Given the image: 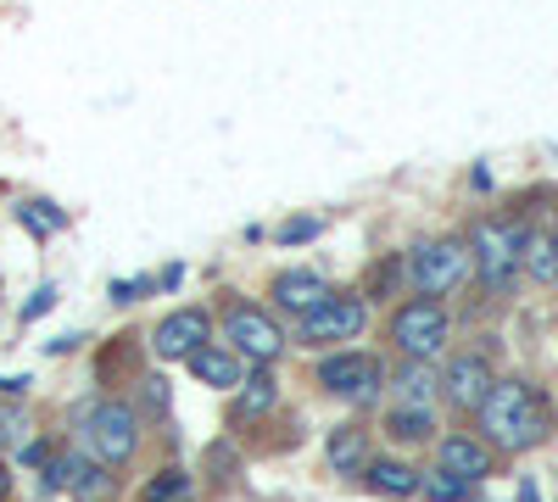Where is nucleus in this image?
<instances>
[{
  "instance_id": "9",
  "label": "nucleus",
  "mask_w": 558,
  "mask_h": 502,
  "mask_svg": "<svg viewBox=\"0 0 558 502\" xmlns=\"http://www.w3.org/2000/svg\"><path fill=\"white\" fill-rule=\"evenodd\" d=\"M207 341H213V313L207 307H179V313H168L162 325L151 330V352L162 363H184L191 352H202Z\"/></svg>"
},
{
  "instance_id": "2",
  "label": "nucleus",
  "mask_w": 558,
  "mask_h": 502,
  "mask_svg": "<svg viewBox=\"0 0 558 502\" xmlns=\"http://www.w3.org/2000/svg\"><path fill=\"white\" fill-rule=\"evenodd\" d=\"M470 262H475V280L486 296H508L520 280V246H525V230L514 218H497V212H481L470 223Z\"/></svg>"
},
{
  "instance_id": "21",
  "label": "nucleus",
  "mask_w": 558,
  "mask_h": 502,
  "mask_svg": "<svg viewBox=\"0 0 558 502\" xmlns=\"http://www.w3.org/2000/svg\"><path fill=\"white\" fill-rule=\"evenodd\" d=\"M140 502H196L191 469H157L146 486H140Z\"/></svg>"
},
{
  "instance_id": "31",
  "label": "nucleus",
  "mask_w": 558,
  "mask_h": 502,
  "mask_svg": "<svg viewBox=\"0 0 558 502\" xmlns=\"http://www.w3.org/2000/svg\"><path fill=\"white\" fill-rule=\"evenodd\" d=\"M23 391H28V380H23V375H12V380H0V396H12V402H17Z\"/></svg>"
},
{
  "instance_id": "11",
  "label": "nucleus",
  "mask_w": 558,
  "mask_h": 502,
  "mask_svg": "<svg viewBox=\"0 0 558 502\" xmlns=\"http://www.w3.org/2000/svg\"><path fill=\"white\" fill-rule=\"evenodd\" d=\"M436 469L481 486L486 475H497V452L475 430H452V436H436Z\"/></svg>"
},
{
  "instance_id": "20",
  "label": "nucleus",
  "mask_w": 558,
  "mask_h": 502,
  "mask_svg": "<svg viewBox=\"0 0 558 502\" xmlns=\"http://www.w3.org/2000/svg\"><path fill=\"white\" fill-rule=\"evenodd\" d=\"M520 273H531L536 285H558V246H553V235H531V230H525Z\"/></svg>"
},
{
  "instance_id": "24",
  "label": "nucleus",
  "mask_w": 558,
  "mask_h": 502,
  "mask_svg": "<svg viewBox=\"0 0 558 502\" xmlns=\"http://www.w3.org/2000/svg\"><path fill=\"white\" fill-rule=\"evenodd\" d=\"M168 407H173V391H168V380H162V375H146V380H140V407H134V414L168 419Z\"/></svg>"
},
{
  "instance_id": "27",
  "label": "nucleus",
  "mask_w": 558,
  "mask_h": 502,
  "mask_svg": "<svg viewBox=\"0 0 558 502\" xmlns=\"http://www.w3.org/2000/svg\"><path fill=\"white\" fill-rule=\"evenodd\" d=\"M318 230H324V218H291V223L274 230V241L279 246H302V241H318Z\"/></svg>"
},
{
  "instance_id": "25",
  "label": "nucleus",
  "mask_w": 558,
  "mask_h": 502,
  "mask_svg": "<svg viewBox=\"0 0 558 502\" xmlns=\"http://www.w3.org/2000/svg\"><path fill=\"white\" fill-rule=\"evenodd\" d=\"M17 218L28 223L34 235H57V230H68V218H62V212H57L51 201H28V207H23Z\"/></svg>"
},
{
  "instance_id": "29",
  "label": "nucleus",
  "mask_w": 558,
  "mask_h": 502,
  "mask_svg": "<svg viewBox=\"0 0 558 502\" xmlns=\"http://www.w3.org/2000/svg\"><path fill=\"white\" fill-rule=\"evenodd\" d=\"M51 307H57V285H39V291L23 302V325H34V318H39V313H51Z\"/></svg>"
},
{
  "instance_id": "33",
  "label": "nucleus",
  "mask_w": 558,
  "mask_h": 502,
  "mask_svg": "<svg viewBox=\"0 0 558 502\" xmlns=\"http://www.w3.org/2000/svg\"><path fill=\"white\" fill-rule=\"evenodd\" d=\"M553 246H558V218H553Z\"/></svg>"
},
{
  "instance_id": "1",
  "label": "nucleus",
  "mask_w": 558,
  "mask_h": 502,
  "mask_svg": "<svg viewBox=\"0 0 558 502\" xmlns=\"http://www.w3.org/2000/svg\"><path fill=\"white\" fill-rule=\"evenodd\" d=\"M475 436L492 446V452H531V446H542L547 441V430H553V407H547V396L531 385V380H492V391H486V402L475 407Z\"/></svg>"
},
{
  "instance_id": "30",
  "label": "nucleus",
  "mask_w": 558,
  "mask_h": 502,
  "mask_svg": "<svg viewBox=\"0 0 558 502\" xmlns=\"http://www.w3.org/2000/svg\"><path fill=\"white\" fill-rule=\"evenodd\" d=\"M157 291V280H118L112 285V302H140V296H151Z\"/></svg>"
},
{
  "instance_id": "28",
  "label": "nucleus",
  "mask_w": 558,
  "mask_h": 502,
  "mask_svg": "<svg viewBox=\"0 0 558 502\" xmlns=\"http://www.w3.org/2000/svg\"><path fill=\"white\" fill-rule=\"evenodd\" d=\"M73 497H78V502H107V497H112V475H101L96 464H89V469L78 475V486H73Z\"/></svg>"
},
{
  "instance_id": "4",
  "label": "nucleus",
  "mask_w": 558,
  "mask_h": 502,
  "mask_svg": "<svg viewBox=\"0 0 558 502\" xmlns=\"http://www.w3.org/2000/svg\"><path fill=\"white\" fill-rule=\"evenodd\" d=\"M391 346L413 363H436L452 341V318H447V302L436 296H408L397 313H391V325H386Z\"/></svg>"
},
{
  "instance_id": "15",
  "label": "nucleus",
  "mask_w": 558,
  "mask_h": 502,
  "mask_svg": "<svg viewBox=\"0 0 558 502\" xmlns=\"http://www.w3.org/2000/svg\"><path fill=\"white\" fill-rule=\"evenodd\" d=\"M418 475L413 464H402V458H368L363 464V486L368 491H380V497H391V502H408V497H418Z\"/></svg>"
},
{
  "instance_id": "18",
  "label": "nucleus",
  "mask_w": 558,
  "mask_h": 502,
  "mask_svg": "<svg viewBox=\"0 0 558 502\" xmlns=\"http://www.w3.org/2000/svg\"><path fill=\"white\" fill-rule=\"evenodd\" d=\"M397 446H425V441H436V414H430V407H391V414H386V425H380Z\"/></svg>"
},
{
  "instance_id": "6",
  "label": "nucleus",
  "mask_w": 558,
  "mask_h": 502,
  "mask_svg": "<svg viewBox=\"0 0 558 502\" xmlns=\"http://www.w3.org/2000/svg\"><path fill=\"white\" fill-rule=\"evenodd\" d=\"M313 380H318V391H330V396H347V402L368 407V402L386 391V363L368 357V352H336V357L318 363Z\"/></svg>"
},
{
  "instance_id": "3",
  "label": "nucleus",
  "mask_w": 558,
  "mask_h": 502,
  "mask_svg": "<svg viewBox=\"0 0 558 502\" xmlns=\"http://www.w3.org/2000/svg\"><path fill=\"white\" fill-rule=\"evenodd\" d=\"M408 257V285L413 296H452L475 280V262H470V241L463 235H436V241H418Z\"/></svg>"
},
{
  "instance_id": "22",
  "label": "nucleus",
  "mask_w": 558,
  "mask_h": 502,
  "mask_svg": "<svg viewBox=\"0 0 558 502\" xmlns=\"http://www.w3.org/2000/svg\"><path fill=\"white\" fill-rule=\"evenodd\" d=\"M418 497H425V502H470L475 486L458 480V475H447V469H430L425 480H418Z\"/></svg>"
},
{
  "instance_id": "13",
  "label": "nucleus",
  "mask_w": 558,
  "mask_h": 502,
  "mask_svg": "<svg viewBox=\"0 0 558 502\" xmlns=\"http://www.w3.org/2000/svg\"><path fill=\"white\" fill-rule=\"evenodd\" d=\"M184 363H191V375H196L202 385H213V391H235V385L246 380V357L229 352L223 341H207L202 352H191Z\"/></svg>"
},
{
  "instance_id": "32",
  "label": "nucleus",
  "mask_w": 558,
  "mask_h": 502,
  "mask_svg": "<svg viewBox=\"0 0 558 502\" xmlns=\"http://www.w3.org/2000/svg\"><path fill=\"white\" fill-rule=\"evenodd\" d=\"M7 497H12V469L0 464V502H7Z\"/></svg>"
},
{
  "instance_id": "12",
  "label": "nucleus",
  "mask_w": 558,
  "mask_h": 502,
  "mask_svg": "<svg viewBox=\"0 0 558 502\" xmlns=\"http://www.w3.org/2000/svg\"><path fill=\"white\" fill-rule=\"evenodd\" d=\"M268 296H274V307H279V313L307 318L313 307H324L336 291H330V280H324V273H313V268H286V273H274Z\"/></svg>"
},
{
  "instance_id": "16",
  "label": "nucleus",
  "mask_w": 558,
  "mask_h": 502,
  "mask_svg": "<svg viewBox=\"0 0 558 502\" xmlns=\"http://www.w3.org/2000/svg\"><path fill=\"white\" fill-rule=\"evenodd\" d=\"M368 458H375V446H368L363 425H341V430H330V441H324V464H330L336 475H363Z\"/></svg>"
},
{
  "instance_id": "7",
  "label": "nucleus",
  "mask_w": 558,
  "mask_h": 502,
  "mask_svg": "<svg viewBox=\"0 0 558 502\" xmlns=\"http://www.w3.org/2000/svg\"><path fill=\"white\" fill-rule=\"evenodd\" d=\"M223 346L229 352H241L246 363H257V369H268V363L286 352V335H279V325H274V313H263L257 302H235L223 313Z\"/></svg>"
},
{
  "instance_id": "14",
  "label": "nucleus",
  "mask_w": 558,
  "mask_h": 502,
  "mask_svg": "<svg viewBox=\"0 0 558 502\" xmlns=\"http://www.w3.org/2000/svg\"><path fill=\"white\" fill-rule=\"evenodd\" d=\"M274 407H279V380H274V369H257V375H246V380L235 385L229 419H235V425H263Z\"/></svg>"
},
{
  "instance_id": "23",
  "label": "nucleus",
  "mask_w": 558,
  "mask_h": 502,
  "mask_svg": "<svg viewBox=\"0 0 558 502\" xmlns=\"http://www.w3.org/2000/svg\"><path fill=\"white\" fill-rule=\"evenodd\" d=\"M397 285H408V257H391V262H380L375 273H368V291H363V302H386Z\"/></svg>"
},
{
  "instance_id": "8",
  "label": "nucleus",
  "mask_w": 558,
  "mask_h": 502,
  "mask_svg": "<svg viewBox=\"0 0 558 502\" xmlns=\"http://www.w3.org/2000/svg\"><path fill=\"white\" fill-rule=\"evenodd\" d=\"M368 325V302L363 296H330L324 307H313L302 318V346H336V341H357Z\"/></svg>"
},
{
  "instance_id": "17",
  "label": "nucleus",
  "mask_w": 558,
  "mask_h": 502,
  "mask_svg": "<svg viewBox=\"0 0 558 502\" xmlns=\"http://www.w3.org/2000/svg\"><path fill=\"white\" fill-rule=\"evenodd\" d=\"M386 385L397 391L402 407H430V402L441 396V375L430 369V363H413V357H402V369L386 375Z\"/></svg>"
},
{
  "instance_id": "19",
  "label": "nucleus",
  "mask_w": 558,
  "mask_h": 502,
  "mask_svg": "<svg viewBox=\"0 0 558 502\" xmlns=\"http://www.w3.org/2000/svg\"><path fill=\"white\" fill-rule=\"evenodd\" d=\"M89 464H96L89 452H51V458H45V469H39V491H45V497L73 491V486H78V475H84Z\"/></svg>"
},
{
  "instance_id": "26",
  "label": "nucleus",
  "mask_w": 558,
  "mask_h": 502,
  "mask_svg": "<svg viewBox=\"0 0 558 502\" xmlns=\"http://www.w3.org/2000/svg\"><path fill=\"white\" fill-rule=\"evenodd\" d=\"M23 436H28V407H23V402L0 407V446L17 452V446H23Z\"/></svg>"
},
{
  "instance_id": "5",
  "label": "nucleus",
  "mask_w": 558,
  "mask_h": 502,
  "mask_svg": "<svg viewBox=\"0 0 558 502\" xmlns=\"http://www.w3.org/2000/svg\"><path fill=\"white\" fill-rule=\"evenodd\" d=\"M134 446H140V414H134V402H96V407H84V452L89 458H101V464H129L134 458Z\"/></svg>"
},
{
  "instance_id": "10",
  "label": "nucleus",
  "mask_w": 558,
  "mask_h": 502,
  "mask_svg": "<svg viewBox=\"0 0 558 502\" xmlns=\"http://www.w3.org/2000/svg\"><path fill=\"white\" fill-rule=\"evenodd\" d=\"M497 369H492V357L486 352H458L447 369H441V396L458 407V414H475V407L486 402Z\"/></svg>"
}]
</instances>
